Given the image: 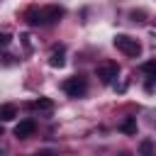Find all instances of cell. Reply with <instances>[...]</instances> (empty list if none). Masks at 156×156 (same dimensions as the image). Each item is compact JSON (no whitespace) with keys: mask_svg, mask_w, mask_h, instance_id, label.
<instances>
[{"mask_svg":"<svg viewBox=\"0 0 156 156\" xmlns=\"http://www.w3.org/2000/svg\"><path fill=\"white\" fill-rule=\"evenodd\" d=\"M112 44L124 54V56H132V58H136L139 54H141V44L136 41V39H132L129 34H117L115 39H112Z\"/></svg>","mask_w":156,"mask_h":156,"instance_id":"6da1fadb","label":"cell"},{"mask_svg":"<svg viewBox=\"0 0 156 156\" xmlns=\"http://www.w3.org/2000/svg\"><path fill=\"white\" fill-rule=\"evenodd\" d=\"M63 93L68 95V98H80V95H85V90H88V80L83 78V76H71V78H66L63 80Z\"/></svg>","mask_w":156,"mask_h":156,"instance_id":"7a4b0ae2","label":"cell"},{"mask_svg":"<svg viewBox=\"0 0 156 156\" xmlns=\"http://www.w3.org/2000/svg\"><path fill=\"white\" fill-rule=\"evenodd\" d=\"M117 76H119V66H117L115 61H105V63H100V66H98V78H100L105 85L115 83V80H117Z\"/></svg>","mask_w":156,"mask_h":156,"instance_id":"3957f363","label":"cell"},{"mask_svg":"<svg viewBox=\"0 0 156 156\" xmlns=\"http://www.w3.org/2000/svg\"><path fill=\"white\" fill-rule=\"evenodd\" d=\"M63 17V7L61 5H46L41 7V24H54Z\"/></svg>","mask_w":156,"mask_h":156,"instance_id":"277c9868","label":"cell"},{"mask_svg":"<svg viewBox=\"0 0 156 156\" xmlns=\"http://www.w3.org/2000/svg\"><path fill=\"white\" fill-rule=\"evenodd\" d=\"M34 129H37V122H34V119H22V122L15 127V136H17V139H29V136L34 134Z\"/></svg>","mask_w":156,"mask_h":156,"instance_id":"5b68a950","label":"cell"},{"mask_svg":"<svg viewBox=\"0 0 156 156\" xmlns=\"http://www.w3.org/2000/svg\"><path fill=\"white\" fill-rule=\"evenodd\" d=\"M24 22L27 24H41V10H37V7H29V10H24Z\"/></svg>","mask_w":156,"mask_h":156,"instance_id":"8992f818","label":"cell"},{"mask_svg":"<svg viewBox=\"0 0 156 156\" xmlns=\"http://www.w3.org/2000/svg\"><path fill=\"white\" fill-rule=\"evenodd\" d=\"M139 156H156V144H154V139H141V144H139Z\"/></svg>","mask_w":156,"mask_h":156,"instance_id":"52a82bcc","label":"cell"},{"mask_svg":"<svg viewBox=\"0 0 156 156\" xmlns=\"http://www.w3.org/2000/svg\"><path fill=\"white\" fill-rule=\"evenodd\" d=\"M49 63H51L54 68H61V66L66 63V58H63V46H58V49H54V51H51V56H49Z\"/></svg>","mask_w":156,"mask_h":156,"instance_id":"ba28073f","label":"cell"},{"mask_svg":"<svg viewBox=\"0 0 156 156\" xmlns=\"http://www.w3.org/2000/svg\"><path fill=\"white\" fill-rule=\"evenodd\" d=\"M119 129L124 132V134H136V117H124L122 119V124H119Z\"/></svg>","mask_w":156,"mask_h":156,"instance_id":"9c48e42d","label":"cell"},{"mask_svg":"<svg viewBox=\"0 0 156 156\" xmlns=\"http://www.w3.org/2000/svg\"><path fill=\"white\" fill-rule=\"evenodd\" d=\"M32 107L39 110V112H51V110H54V102H51L49 98H39V100L32 102Z\"/></svg>","mask_w":156,"mask_h":156,"instance_id":"30bf717a","label":"cell"},{"mask_svg":"<svg viewBox=\"0 0 156 156\" xmlns=\"http://www.w3.org/2000/svg\"><path fill=\"white\" fill-rule=\"evenodd\" d=\"M17 117V107L15 105H2L0 107V119L2 122H10V119H15Z\"/></svg>","mask_w":156,"mask_h":156,"instance_id":"8fae6325","label":"cell"},{"mask_svg":"<svg viewBox=\"0 0 156 156\" xmlns=\"http://www.w3.org/2000/svg\"><path fill=\"white\" fill-rule=\"evenodd\" d=\"M141 71L156 78V58H154V61H146V63H141Z\"/></svg>","mask_w":156,"mask_h":156,"instance_id":"7c38bea8","label":"cell"},{"mask_svg":"<svg viewBox=\"0 0 156 156\" xmlns=\"http://www.w3.org/2000/svg\"><path fill=\"white\" fill-rule=\"evenodd\" d=\"M129 17H132V22H144L146 12H144V10H132V12H129Z\"/></svg>","mask_w":156,"mask_h":156,"instance_id":"4fadbf2b","label":"cell"},{"mask_svg":"<svg viewBox=\"0 0 156 156\" xmlns=\"http://www.w3.org/2000/svg\"><path fill=\"white\" fill-rule=\"evenodd\" d=\"M10 41H12V37H10L7 32H0V49H7Z\"/></svg>","mask_w":156,"mask_h":156,"instance_id":"5bb4252c","label":"cell"},{"mask_svg":"<svg viewBox=\"0 0 156 156\" xmlns=\"http://www.w3.org/2000/svg\"><path fill=\"white\" fill-rule=\"evenodd\" d=\"M34 156H54V151H49V149H41V151H37Z\"/></svg>","mask_w":156,"mask_h":156,"instance_id":"9a60e30c","label":"cell"},{"mask_svg":"<svg viewBox=\"0 0 156 156\" xmlns=\"http://www.w3.org/2000/svg\"><path fill=\"white\" fill-rule=\"evenodd\" d=\"M117 156H129V154H127V151H124V154H117Z\"/></svg>","mask_w":156,"mask_h":156,"instance_id":"2e32d148","label":"cell"},{"mask_svg":"<svg viewBox=\"0 0 156 156\" xmlns=\"http://www.w3.org/2000/svg\"><path fill=\"white\" fill-rule=\"evenodd\" d=\"M0 136H2V127H0Z\"/></svg>","mask_w":156,"mask_h":156,"instance_id":"e0dca14e","label":"cell"},{"mask_svg":"<svg viewBox=\"0 0 156 156\" xmlns=\"http://www.w3.org/2000/svg\"><path fill=\"white\" fill-rule=\"evenodd\" d=\"M0 156H2V151H0Z\"/></svg>","mask_w":156,"mask_h":156,"instance_id":"ac0fdd59","label":"cell"}]
</instances>
